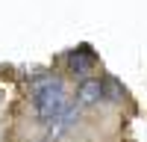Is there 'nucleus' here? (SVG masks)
I'll return each instance as SVG.
<instances>
[{
  "label": "nucleus",
  "instance_id": "obj_4",
  "mask_svg": "<svg viewBox=\"0 0 147 142\" xmlns=\"http://www.w3.org/2000/svg\"><path fill=\"white\" fill-rule=\"evenodd\" d=\"M106 101V83L103 77H82L77 86V104L80 106H97Z\"/></svg>",
  "mask_w": 147,
  "mask_h": 142
},
{
  "label": "nucleus",
  "instance_id": "obj_1",
  "mask_svg": "<svg viewBox=\"0 0 147 142\" xmlns=\"http://www.w3.org/2000/svg\"><path fill=\"white\" fill-rule=\"evenodd\" d=\"M30 98H32V110L38 115L41 124H50L53 118L68 106V86L62 77L56 74H35L30 83Z\"/></svg>",
  "mask_w": 147,
  "mask_h": 142
},
{
  "label": "nucleus",
  "instance_id": "obj_3",
  "mask_svg": "<svg viewBox=\"0 0 147 142\" xmlns=\"http://www.w3.org/2000/svg\"><path fill=\"white\" fill-rule=\"evenodd\" d=\"M80 110H82L80 104H74V106L68 104L65 110L59 113V115L53 118L50 124H47V136H44V142H59L62 136H68L71 130H74V127L80 124Z\"/></svg>",
  "mask_w": 147,
  "mask_h": 142
},
{
  "label": "nucleus",
  "instance_id": "obj_2",
  "mask_svg": "<svg viewBox=\"0 0 147 142\" xmlns=\"http://www.w3.org/2000/svg\"><path fill=\"white\" fill-rule=\"evenodd\" d=\"M65 65L74 77H88L91 71L97 68V53L91 51V44H80V47H71L65 53Z\"/></svg>",
  "mask_w": 147,
  "mask_h": 142
}]
</instances>
